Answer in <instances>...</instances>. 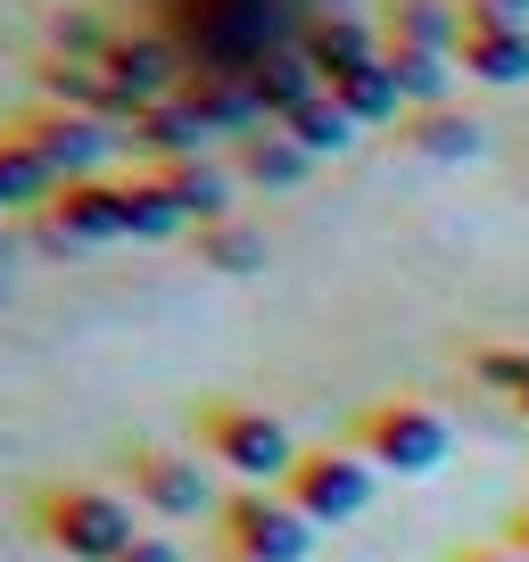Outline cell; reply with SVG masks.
I'll list each match as a JSON object with an SVG mask.
<instances>
[{
	"label": "cell",
	"instance_id": "obj_12",
	"mask_svg": "<svg viewBox=\"0 0 529 562\" xmlns=\"http://www.w3.org/2000/svg\"><path fill=\"white\" fill-rule=\"evenodd\" d=\"M290 50H299L306 67L323 75V91H331V75H348V67H364V58H381V42H372L356 18H339V9H315V18H299Z\"/></svg>",
	"mask_w": 529,
	"mask_h": 562
},
{
	"label": "cell",
	"instance_id": "obj_31",
	"mask_svg": "<svg viewBox=\"0 0 529 562\" xmlns=\"http://www.w3.org/2000/svg\"><path fill=\"white\" fill-rule=\"evenodd\" d=\"M0 215H9V207H0Z\"/></svg>",
	"mask_w": 529,
	"mask_h": 562
},
{
	"label": "cell",
	"instance_id": "obj_17",
	"mask_svg": "<svg viewBox=\"0 0 529 562\" xmlns=\"http://www.w3.org/2000/svg\"><path fill=\"white\" fill-rule=\"evenodd\" d=\"M397 149L439 158V166H463V158H480V124L455 116V108H414V116L397 124Z\"/></svg>",
	"mask_w": 529,
	"mask_h": 562
},
{
	"label": "cell",
	"instance_id": "obj_5",
	"mask_svg": "<svg viewBox=\"0 0 529 562\" xmlns=\"http://www.w3.org/2000/svg\"><path fill=\"white\" fill-rule=\"evenodd\" d=\"M9 133L25 140L42 158V175L67 191V182H100V166H108V149H116V124H100V116H75V108H25V116H9Z\"/></svg>",
	"mask_w": 529,
	"mask_h": 562
},
{
	"label": "cell",
	"instance_id": "obj_21",
	"mask_svg": "<svg viewBox=\"0 0 529 562\" xmlns=\"http://www.w3.org/2000/svg\"><path fill=\"white\" fill-rule=\"evenodd\" d=\"M381 58H389V75H397V91H406V116H414V108H447L455 58H439V50H389V42H381Z\"/></svg>",
	"mask_w": 529,
	"mask_h": 562
},
{
	"label": "cell",
	"instance_id": "obj_15",
	"mask_svg": "<svg viewBox=\"0 0 529 562\" xmlns=\"http://www.w3.org/2000/svg\"><path fill=\"white\" fill-rule=\"evenodd\" d=\"M149 175H158L166 191H175V207H182V224H191V232L232 224V175H224V166L182 158V166H149Z\"/></svg>",
	"mask_w": 529,
	"mask_h": 562
},
{
	"label": "cell",
	"instance_id": "obj_18",
	"mask_svg": "<svg viewBox=\"0 0 529 562\" xmlns=\"http://www.w3.org/2000/svg\"><path fill=\"white\" fill-rule=\"evenodd\" d=\"M207 124H199V108L191 100H166V108H149L142 124H133V149H149L158 166H182V158H199L207 149Z\"/></svg>",
	"mask_w": 529,
	"mask_h": 562
},
{
	"label": "cell",
	"instance_id": "obj_29",
	"mask_svg": "<svg viewBox=\"0 0 529 562\" xmlns=\"http://www.w3.org/2000/svg\"><path fill=\"white\" fill-rule=\"evenodd\" d=\"M488 9H505L513 25H529V0H488Z\"/></svg>",
	"mask_w": 529,
	"mask_h": 562
},
{
	"label": "cell",
	"instance_id": "obj_23",
	"mask_svg": "<svg viewBox=\"0 0 529 562\" xmlns=\"http://www.w3.org/2000/svg\"><path fill=\"white\" fill-rule=\"evenodd\" d=\"M124 215H133V240H175V232H191V224H182V207H175V191H166L158 175L124 182Z\"/></svg>",
	"mask_w": 529,
	"mask_h": 562
},
{
	"label": "cell",
	"instance_id": "obj_24",
	"mask_svg": "<svg viewBox=\"0 0 529 562\" xmlns=\"http://www.w3.org/2000/svg\"><path fill=\"white\" fill-rule=\"evenodd\" d=\"M108 42H116V34H108L100 18H83V9H58V18H50V50L58 58H91V67H100Z\"/></svg>",
	"mask_w": 529,
	"mask_h": 562
},
{
	"label": "cell",
	"instance_id": "obj_27",
	"mask_svg": "<svg viewBox=\"0 0 529 562\" xmlns=\"http://www.w3.org/2000/svg\"><path fill=\"white\" fill-rule=\"evenodd\" d=\"M505 546H513V554L529 562V505H521V513H513V521H505Z\"/></svg>",
	"mask_w": 529,
	"mask_h": 562
},
{
	"label": "cell",
	"instance_id": "obj_14",
	"mask_svg": "<svg viewBox=\"0 0 529 562\" xmlns=\"http://www.w3.org/2000/svg\"><path fill=\"white\" fill-rule=\"evenodd\" d=\"M232 175L257 182V191H299V182L315 175V158H306V149L282 133V124H264V133L232 140Z\"/></svg>",
	"mask_w": 529,
	"mask_h": 562
},
{
	"label": "cell",
	"instance_id": "obj_16",
	"mask_svg": "<svg viewBox=\"0 0 529 562\" xmlns=\"http://www.w3.org/2000/svg\"><path fill=\"white\" fill-rule=\"evenodd\" d=\"M331 100L348 108L356 124H406V91H397V75H389V58H364V67H348V75H331Z\"/></svg>",
	"mask_w": 529,
	"mask_h": 562
},
{
	"label": "cell",
	"instance_id": "obj_1",
	"mask_svg": "<svg viewBox=\"0 0 529 562\" xmlns=\"http://www.w3.org/2000/svg\"><path fill=\"white\" fill-rule=\"evenodd\" d=\"M199 447H207L240 488H282L290 463L306 456V447L282 430V414L240 405V397H207V405H199Z\"/></svg>",
	"mask_w": 529,
	"mask_h": 562
},
{
	"label": "cell",
	"instance_id": "obj_25",
	"mask_svg": "<svg viewBox=\"0 0 529 562\" xmlns=\"http://www.w3.org/2000/svg\"><path fill=\"white\" fill-rule=\"evenodd\" d=\"M472 381H480V389H496V397H521V381H529V348H480V356H472Z\"/></svg>",
	"mask_w": 529,
	"mask_h": 562
},
{
	"label": "cell",
	"instance_id": "obj_9",
	"mask_svg": "<svg viewBox=\"0 0 529 562\" xmlns=\"http://www.w3.org/2000/svg\"><path fill=\"white\" fill-rule=\"evenodd\" d=\"M455 67L472 83H529V25H513L505 9L488 0H463V42H455Z\"/></svg>",
	"mask_w": 529,
	"mask_h": 562
},
{
	"label": "cell",
	"instance_id": "obj_6",
	"mask_svg": "<svg viewBox=\"0 0 529 562\" xmlns=\"http://www.w3.org/2000/svg\"><path fill=\"white\" fill-rule=\"evenodd\" d=\"M282 496H290L315 529H339V521H356V513L372 505V463L356 456V447H306V456L290 463Z\"/></svg>",
	"mask_w": 529,
	"mask_h": 562
},
{
	"label": "cell",
	"instance_id": "obj_28",
	"mask_svg": "<svg viewBox=\"0 0 529 562\" xmlns=\"http://www.w3.org/2000/svg\"><path fill=\"white\" fill-rule=\"evenodd\" d=\"M455 562H521V554H513V546H463Z\"/></svg>",
	"mask_w": 529,
	"mask_h": 562
},
{
	"label": "cell",
	"instance_id": "obj_26",
	"mask_svg": "<svg viewBox=\"0 0 529 562\" xmlns=\"http://www.w3.org/2000/svg\"><path fill=\"white\" fill-rule=\"evenodd\" d=\"M116 562H182V546H175V538H149V529H142V538L124 546Z\"/></svg>",
	"mask_w": 529,
	"mask_h": 562
},
{
	"label": "cell",
	"instance_id": "obj_3",
	"mask_svg": "<svg viewBox=\"0 0 529 562\" xmlns=\"http://www.w3.org/2000/svg\"><path fill=\"white\" fill-rule=\"evenodd\" d=\"M447 447H455V430H447V414H430V405L414 397H381L356 414V456L372 463V472H397V480H430L447 463Z\"/></svg>",
	"mask_w": 529,
	"mask_h": 562
},
{
	"label": "cell",
	"instance_id": "obj_8",
	"mask_svg": "<svg viewBox=\"0 0 529 562\" xmlns=\"http://www.w3.org/2000/svg\"><path fill=\"white\" fill-rule=\"evenodd\" d=\"M34 232H42L50 248H108V240H133L124 182H67V191H50V207L34 215Z\"/></svg>",
	"mask_w": 529,
	"mask_h": 562
},
{
	"label": "cell",
	"instance_id": "obj_13",
	"mask_svg": "<svg viewBox=\"0 0 529 562\" xmlns=\"http://www.w3.org/2000/svg\"><path fill=\"white\" fill-rule=\"evenodd\" d=\"M381 42H389V50H439V58H455L463 0H381Z\"/></svg>",
	"mask_w": 529,
	"mask_h": 562
},
{
	"label": "cell",
	"instance_id": "obj_19",
	"mask_svg": "<svg viewBox=\"0 0 529 562\" xmlns=\"http://www.w3.org/2000/svg\"><path fill=\"white\" fill-rule=\"evenodd\" d=\"M282 133H290V140L306 149V158L323 166V158H339V149H356V133H364V124H356L348 108H339L331 91H323V100H315V108H299V116H290Z\"/></svg>",
	"mask_w": 529,
	"mask_h": 562
},
{
	"label": "cell",
	"instance_id": "obj_22",
	"mask_svg": "<svg viewBox=\"0 0 529 562\" xmlns=\"http://www.w3.org/2000/svg\"><path fill=\"white\" fill-rule=\"evenodd\" d=\"M199 240V265H215V273H264V232L257 224H207V232H191Z\"/></svg>",
	"mask_w": 529,
	"mask_h": 562
},
{
	"label": "cell",
	"instance_id": "obj_10",
	"mask_svg": "<svg viewBox=\"0 0 529 562\" xmlns=\"http://www.w3.org/2000/svg\"><path fill=\"white\" fill-rule=\"evenodd\" d=\"M34 83H42V100H50V108H75V116H100V124H133L124 91L108 83L91 58H58V50H42V58H34Z\"/></svg>",
	"mask_w": 529,
	"mask_h": 562
},
{
	"label": "cell",
	"instance_id": "obj_20",
	"mask_svg": "<svg viewBox=\"0 0 529 562\" xmlns=\"http://www.w3.org/2000/svg\"><path fill=\"white\" fill-rule=\"evenodd\" d=\"M50 191H58V182L42 175V158L9 133V124H0V207H9V215L34 207V215H42V207H50Z\"/></svg>",
	"mask_w": 529,
	"mask_h": 562
},
{
	"label": "cell",
	"instance_id": "obj_2",
	"mask_svg": "<svg viewBox=\"0 0 529 562\" xmlns=\"http://www.w3.org/2000/svg\"><path fill=\"white\" fill-rule=\"evenodd\" d=\"M34 529H42V546L50 554H67V562H116L124 546L142 538L133 529V505H124L116 488H42V505H34Z\"/></svg>",
	"mask_w": 529,
	"mask_h": 562
},
{
	"label": "cell",
	"instance_id": "obj_11",
	"mask_svg": "<svg viewBox=\"0 0 529 562\" xmlns=\"http://www.w3.org/2000/svg\"><path fill=\"white\" fill-rule=\"evenodd\" d=\"M240 83H248V100H257V116H264V124H290L299 108H315V100H323V75L306 67L290 42H282V50H264L257 67L240 75Z\"/></svg>",
	"mask_w": 529,
	"mask_h": 562
},
{
	"label": "cell",
	"instance_id": "obj_4",
	"mask_svg": "<svg viewBox=\"0 0 529 562\" xmlns=\"http://www.w3.org/2000/svg\"><path fill=\"white\" fill-rule=\"evenodd\" d=\"M215 546H224V562H306L315 521L282 488H232L224 513H215Z\"/></svg>",
	"mask_w": 529,
	"mask_h": 562
},
{
	"label": "cell",
	"instance_id": "obj_30",
	"mask_svg": "<svg viewBox=\"0 0 529 562\" xmlns=\"http://www.w3.org/2000/svg\"><path fill=\"white\" fill-rule=\"evenodd\" d=\"M513 414H521V422H529V381H521V397H513Z\"/></svg>",
	"mask_w": 529,
	"mask_h": 562
},
{
	"label": "cell",
	"instance_id": "obj_7",
	"mask_svg": "<svg viewBox=\"0 0 529 562\" xmlns=\"http://www.w3.org/2000/svg\"><path fill=\"white\" fill-rule=\"evenodd\" d=\"M124 488H133V505L166 513V521H199V513L215 521V513H224L207 463L182 456V447H133V456H124Z\"/></svg>",
	"mask_w": 529,
	"mask_h": 562
}]
</instances>
